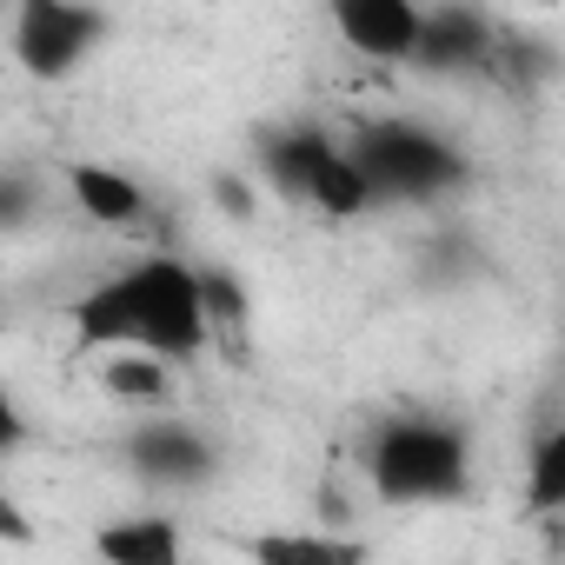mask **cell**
Listing matches in <instances>:
<instances>
[{"instance_id": "5", "label": "cell", "mask_w": 565, "mask_h": 565, "mask_svg": "<svg viewBox=\"0 0 565 565\" xmlns=\"http://www.w3.org/2000/svg\"><path fill=\"white\" fill-rule=\"evenodd\" d=\"M107 41V14L81 0H21L14 8V61L34 81H67Z\"/></svg>"}, {"instance_id": "8", "label": "cell", "mask_w": 565, "mask_h": 565, "mask_svg": "<svg viewBox=\"0 0 565 565\" xmlns=\"http://www.w3.org/2000/svg\"><path fill=\"white\" fill-rule=\"evenodd\" d=\"M492 61V21L479 8H426V34H419V61L426 74H472Z\"/></svg>"}, {"instance_id": "7", "label": "cell", "mask_w": 565, "mask_h": 565, "mask_svg": "<svg viewBox=\"0 0 565 565\" xmlns=\"http://www.w3.org/2000/svg\"><path fill=\"white\" fill-rule=\"evenodd\" d=\"M120 459L153 486H200L213 472V439L193 433L186 419H147L120 439Z\"/></svg>"}, {"instance_id": "15", "label": "cell", "mask_w": 565, "mask_h": 565, "mask_svg": "<svg viewBox=\"0 0 565 565\" xmlns=\"http://www.w3.org/2000/svg\"><path fill=\"white\" fill-rule=\"evenodd\" d=\"M545 539H552V552H565V519H552V525H545Z\"/></svg>"}, {"instance_id": "3", "label": "cell", "mask_w": 565, "mask_h": 565, "mask_svg": "<svg viewBox=\"0 0 565 565\" xmlns=\"http://www.w3.org/2000/svg\"><path fill=\"white\" fill-rule=\"evenodd\" d=\"M373 206H439L472 180V160L426 120H373L353 140Z\"/></svg>"}, {"instance_id": "13", "label": "cell", "mask_w": 565, "mask_h": 565, "mask_svg": "<svg viewBox=\"0 0 565 565\" xmlns=\"http://www.w3.org/2000/svg\"><path fill=\"white\" fill-rule=\"evenodd\" d=\"M519 505H525L532 519H545V525H552V519H565V419H558V426H545V433L532 439Z\"/></svg>"}, {"instance_id": "6", "label": "cell", "mask_w": 565, "mask_h": 565, "mask_svg": "<svg viewBox=\"0 0 565 565\" xmlns=\"http://www.w3.org/2000/svg\"><path fill=\"white\" fill-rule=\"evenodd\" d=\"M333 34L380 61V67H406L419 61V34H426V8H413V0H333Z\"/></svg>"}, {"instance_id": "4", "label": "cell", "mask_w": 565, "mask_h": 565, "mask_svg": "<svg viewBox=\"0 0 565 565\" xmlns=\"http://www.w3.org/2000/svg\"><path fill=\"white\" fill-rule=\"evenodd\" d=\"M259 173H266V186L287 206H307L320 220H360L373 206V186H366L353 147H340L320 127H279V134H266Z\"/></svg>"}, {"instance_id": "14", "label": "cell", "mask_w": 565, "mask_h": 565, "mask_svg": "<svg viewBox=\"0 0 565 565\" xmlns=\"http://www.w3.org/2000/svg\"><path fill=\"white\" fill-rule=\"evenodd\" d=\"M206 320H213V353L246 340V294L233 287V273H206Z\"/></svg>"}, {"instance_id": "12", "label": "cell", "mask_w": 565, "mask_h": 565, "mask_svg": "<svg viewBox=\"0 0 565 565\" xmlns=\"http://www.w3.org/2000/svg\"><path fill=\"white\" fill-rule=\"evenodd\" d=\"M67 193H74V206H81L87 220H100V226H140V220H147V193H140L127 173H114L107 160H74V167H67Z\"/></svg>"}, {"instance_id": "10", "label": "cell", "mask_w": 565, "mask_h": 565, "mask_svg": "<svg viewBox=\"0 0 565 565\" xmlns=\"http://www.w3.org/2000/svg\"><path fill=\"white\" fill-rule=\"evenodd\" d=\"M253 565H373V545L327 525H266L253 532Z\"/></svg>"}, {"instance_id": "9", "label": "cell", "mask_w": 565, "mask_h": 565, "mask_svg": "<svg viewBox=\"0 0 565 565\" xmlns=\"http://www.w3.org/2000/svg\"><path fill=\"white\" fill-rule=\"evenodd\" d=\"M100 565H186V532L167 512H127L94 532Z\"/></svg>"}, {"instance_id": "1", "label": "cell", "mask_w": 565, "mask_h": 565, "mask_svg": "<svg viewBox=\"0 0 565 565\" xmlns=\"http://www.w3.org/2000/svg\"><path fill=\"white\" fill-rule=\"evenodd\" d=\"M74 340L81 353H153L167 366H193L213 353V320H206V273L186 266L180 253H147L81 294L74 307Z\"/></svg>"}, {"instance_id": "2", "label": "cell", "mask_w": 565, "mask_h": 565, "mask_svg": "<svg viewBox=\"0 0 565 565\" xmlns=\"http://www.w3.org/2000/svg\"><path fill=\"white\" fill-rule=\"evenodd\" d=\"M366 486L380 505H452L472 492V433L439 413H393L366 439Z\"/></svg>"}, {"instance_id": "11", "label": "cell", "mask_w": 565, "mask_h": 565, "mask_svg": "<svg viewBox=\"0 0 565 565\" xmlns=\"http://www.w3.org/2000/svg\"><path fill=\"white\" fill-rule=\"evenodd\" d=\"M94 380H100V393L107 399H120V406H140V413H167L173 406V393H180V373L167 366V360H153V353H100L94 360Z\"/></svg>"}]
</instances>
